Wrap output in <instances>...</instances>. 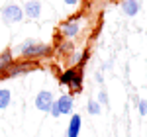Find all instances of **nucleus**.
<instances>
[{"label":"nucleus","instance_id":"f257e3e1","mask_svg":"<svg viewBox=\"0 0 147 137\" xmlns=\"http://www.w3.org/2000/svg\"><path fill=\"white\" fill-rule=\"evenodd\" d=\"M51 53V47L45 43H37L34 39H26L22 45H20V55L24 59H34L37 61L39 57H47Z\"/></svg>","mask_w":147,"mask_h":137},{"label":"nucleus","instance_id":"f03ea898","mask_svg":"<svg viewBox=\"0 0 147 137\" xmlns=\"http://www.w3.org/2000/svg\"><path fill=\"white\" fill-rule=\"evenodd\" d=\"M0 18L4 24H20L24 20V10L18 4H8L0 10Z\"/></svg>","mask_w":147,"mask_h":137},{"label":"nucleus","instance_id":"7ed1b4c3","mask_svg":"<svg viewBox=\"0 0 147 137\" xmlns=\"http://www.w3.org/2000/svg\"><path fill=\"white\" fill-rule=\"evenodd\" d=\"M37 61L34 59H26V61H20V63H12V67L8 68V73H6V77H20V75H26V73H30L32 68H37Z\"/></svg>","mask_w":147,"mask_h":137},{"label":"nucleus","instance_id":"20e7f679","mask_svg":"<svg viewBox=\"0 0 147 137\" xmlns=\"http://www.w3.org/2000/svg\"><path fill=\"white\" fill-rule=\"evenodd\" d=\"M53 102H55V98H53V94L49 90H41L35 96V108L39 112H49V108H51Z\"/></svg>","mask_w":147,"mask_h":137},{"label":"nucleus","instance_id":"39448f33","mask_svg":"<svg viewBox=\"0 0 147 137\" xmlns=\"http://www.w3.org/2000/svg\"><path fill=\"white\" fill-rule=\"evenodd\" d=\"M24 18H30V20H37L41 16V2L39 0H28L24 4Z\"/></svg>","mask_w":147,"mask_h":137},{"label":"nucleus","instance_id":"423d86ee","mask_svg":"<svg viewBox=\"0 0 147 137\" xmlns=\"http://www.w3.org/2000/svg\"><path fill=\"white\" fill-rule=\"evenodd\" d=\"M57 108H59V114H71L73 112V104H75V100H73V94H63V96H59L55 100Z\"/></svg>","mask_w":147,"mask_h":137},{"label":"nucleus","instance_id":"0eeeda50","mask_svg":"<svg viewBox=\"0 0 147 137\" xmlns=\"http://www.w3.org/2000/svg\"><path fill=\"white\" fill-rule=\"evenodd\" d=\"M80 26H79V20L77 18H73V20H67V22L61 24V34L65 35V37H75V35L79 34Z\"/></svg>","mask_w":147,"mask_h":137},{"label":"nucleus","instance_id":"6e6552de","mask_svg":"<svg viewBox=\"0 0 147 137\" xmlns=\"http://www.w3.org/2000/svg\"><path fill=\"white\" fill-rule=\"evenodd\" d=\"M80 126H82L80 114H73L71 116V122H69V127H67V137H79L80 135Z\"/></svg>","mask_w":147,"mask_h":137},{"label":"nucleus","instance_id":"1a4fd4ad","mask_svg":"<svg viewBox=\"0 0 147 137\" xmlns=\"http://www.w3.org/2000/svg\"><path fill=\"white\" fill-rule=\"evenodd\" d=\"M12 63H14L12 51L10 49L2 51V53H0V77H6V73H8V68L12 67Z\"/></svg>","mask_w":147,"mask_h":137},{"label":"nucleus","instance_id":"9d476101","mask_svg":"<svg viewBox=\"0 0 147 137\" xmlns=\"http://www.w3.org/2000/svg\"><path fill=\"white\" fill-rule=\"evenodd\" d=\"M122 10L127 16H137L139 10H141V2L139 0H124L122 2Z\"/></svg>","mask_w":147,"mask_h":137},{"label":"nucleus","instance_id":"9b49d317","mask_svg":"<svg viewBox=\"0 0 147 137\" xmlns=\"http://www.w3.org/2000/svg\"><path fill=\"white\" fill-rule=\"evenodd\" d=\"M80 71H82V68H80ZM77 73H79L77 68H67L65 73H61V75H59V82H61L63 86H71V82L75 80Z\"/></svg>","mask_w":147,"mask_h":137},{"label":"nucleus","instance_id":"f8f14e48","mask_svg":"<svg viewBox=\"0 0 147 137\" xmlns=\"http://www.w3.org/2000/svg\"><path fill=\"white\" fill-rule=\"evenodd\" d=\"M10 100H12V92L8 88H0V110H6L10 106Z\"/></svg>","mask_w":147,"mask_h":137},{"label":"nucleus","instance_id":"ddd939ff","mask_svg":"<svg viewBox=\"0 0 147 137\" xmlns=\"http://www.w3.org/2000/svg\"><path fill=\"white\" fill-rule=\"evenodd\" d=\"M71 88H73V96H75V94H79V92H82V71L77 73L75 80L71 82Z\"/></svg>","mask_w":147,"mask_h":137},{"label":"nucleus","instance_id":"4468645a","mask_svg":"<svg viewBox=\"0 0 147 137\" xmlns=\"http://www.w3.org/2000/svg\"><path fill=\"white\" fill-rule=\"evenodd\" d=\"M86 110H88V114L98 116V114H100V110H102V106L96 102L94 98H90V100H88V104H86Z\"/></svg>","mask_w":147,"mask_h":137},{"label":"nucleus","instance_id":"2eb2a0df","mask_svg":"<svg viewBox=\"0 0 147 137\" xmlns=\"http://www.w3.org/2000/svg\"><path fill=\"white\" fill-rule=\"evenodd\" d=\"M137 110L141 116H147V100H139L137 102Z\"/></svg>","mask_w":147,"mask_h":137},{"label":"nucleus","instance_id":"dca6fc26","mask_svg":"<svg viewBox=\"0 0 147 137\" xmlns=\"http://www.w3.org/2000/svg\"><path fill=\"white\" fill-rule=\"evenodd\" d=\"M96 102L100 104V106H102V104H108V94H106V90L98 92V100H96Z\"/></svg>","mask_w":147,"mask_h":137},{"label":"nucleus","instance_id":"f3484780","mask_svg":"<svg viewBox=\"0 0 147 137\" xmlns=\"http://www.w3.org/2000/svg\"><path fill=\"white\" fill-rule=\"evenodd\" d=\"M49 114H51V118H59V116H61V114H59V108H57V104H55V102L51 104V108H49Z\"/></svg>","mask_w":147,"mask_h":137},{"label":"nucleus","instance_id":"a211bd4d","mask_svg":"<svg viewBox=\"0 0 147 137\" xmlns=\"http://www.w3.org/2000/svg\"><path fill=\"white\" fill-rule=\"evenodd\" d=\"M88 57H90V51H84V53H82V57H79V59H80V67H82V65L88 61Z\"/></svg>","mask_w":147,"mask_h":137},{"label":"nucleus","instance_id":"6ab92c4d","mask_svg":"<svg viewBox=\"0 0 147 137\" xmlns=\"http://www.w3.org/2000/svg\"><path fill=\"white\" fill-rule=\"evenodd\" d=\"M96 82H100V84L104 82V79H102V73H96Z\"/></svg>","mask_w":147,"mask_h":137},{"label":"nucleus","instance_id":"aec40b11","mask_svg":"<svg viewBox=\"0 0 147 137\" xmlns=\"http://www.w3.org/2000/svg\"><path fill=\"white\" fill-rule=\"evenodd\" d=\"M77 2H79V0H65V4H69V6H75Z\"/></svg>","mask_w":147,"mask_h":137}]
</instances>
